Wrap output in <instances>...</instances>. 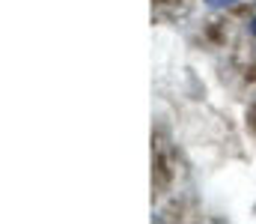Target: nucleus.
<instances>
[{
	"label": "nucleus",
	"mask_w": 256,
	"mask_h": 224,
	"mask_svg": "<svg viewBox=\"0 0 256 224\" xmlns=\"http://www.w3.org/2000/svg\"><path fill=\"white\" fill-rule=\"evenodd\" d=\"M212 9H224V6H232V3H238V0H206Z\"/></svg>",
	"instance_id": "nucleus-1"
},
{
	"label": "nucleus",
	"mask_w": 256,
	"mask_h": 224,
	"mask_svg": "<svg viewBox=\"0 0 256 224\" xmlns=\"http://www.w3.org/2000/svg\"><path fill=\"white\" fill-rule=\"evenodd\" d=\"M248 30H250V36H256V18H250V24H248Z\"/></svg>",
	"instance_id": "nucleus-2"
}]
</instances>
